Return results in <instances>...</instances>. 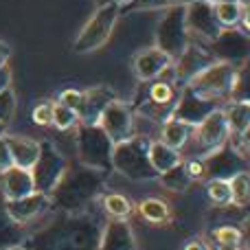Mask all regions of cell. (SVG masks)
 <instances>
[{
  "label": "cell",
  "instance_id": "28",
  "mask_svg": "<svg viewBox=\"0 0 250 250\" xmlns=\"http://www.w3.org/2000/svg\"><path fill=\"white\" fill-rule=\"evenodd\" d=\"M229 101L250 104V60L235 66V77H233V86H230Z\"/></svg>",
  "mask_w": 250,
  "mask_h": 250
},
{
  "label": "cell",
  "instance_id": "26",
  "mask_svg": "<svg viewBox=\"0 0 250 250\" xmlns=\"http://www.w3.org/2000/svg\"><path fill=\"white\" fill-rule=\"evenodd\" d=\"M156 180L163 185V189L171 191V193H182V191H187L191 185H193V178L187 173L185 163H178L176 167L167 169V171L160 173Z\"/></svg>",
  "mask_w": 250,
  "mask_h": 250
},
{
  "label": "cell",
  "instance_id": "16",
  "mask_svg": "<svg viewBox=\"0 0 250 250\" xmlns=\"http://www.w3.org/2000/svg\"><path fill=\"white\" fill-rule=\"evenodd\" d=\"M222 105L224 104H217V101H211V99H202V97L195 95L189 86H185V88H180L176 108H173V117L195 127L204 117H208L213 110L222 108Z\"/></svg>",
  "mask_w": 250,
  "mask_h": 250
},
{
  "label": "cell",
  "instance_id": "14",
  "mask_svg": "<svg viewBox=\"0 0 250 250\" xmlns=\"http://www.w3.org/2000/svg\"><path fill=\"white\" fill-rule=\"evenodd\" d=\"M101 129L108 134V138L117 145L127 138L134 136V110L129 104H125L121 99H114L112 104H108V108L104 110L99 123Z\"/></svg>",
  "mask_w": 250,
  "mask_h": 250
},
{
  "label": "cell",
  "instance_id": "44",
  "mask_svg": "<svg viewBox=\"0 0 250 250\" xmlns=\"http://www.w3.org/2000/svg\"><path fill=\"white\" fill-rule=\"evenodd\" d=\"M242 246H246V250H250V215L246 217L242 226Z\"/></svg>",
  "mask_w": 250,
  "mask_h": 250
},
{
  "label": "cell",
  "instance_id": "49",
  "mask_svg": "<svg viewBox=\"0 0 250 250\" xmlns=\"http://www.w3.org/2000/svg\"><path fill=\"white\" fill-rule=\"evenodd\" d=\"M211 2H229V0H211ZM230 2H246V0H230Z\"/></svg>",
  "mask_w": 250,
  "mask_h": 250
},
{
  "label": "cell",
  "instance_id": "35",
  "mask_svg": "<svg viewBox=\"0 0 250 250\" xmlns=\"http://www.w3.org/2000/svg\"><path fill=\"white\" fill-rule=\"evenodd\" d=\"M16 117V95H13L11 88L0 92V123L7 127L9 123Z\"/></svg>",
  "mask_w": 250,
  "mask_h": 250
},
{
  "label": "cell",
  "instance_id": "18",
  "mask_svg": "<svg viewBox=\"0 0 250 250\" xmlns=\"http://www.w3.org/2000/svg\"><path fill=\"white\" fill-rule=\"evenodd\" d=\"M117 99V92L110 86H92L83 90V101L82 110H79V123L83 125H97L104 114V110L108 108V104Z\"/></svg>",
  "mask_w": 250,
  "mask_h": 250
},
{
  "label": "cell",
  "instance_id": "9",
  "mask_svg": "<svg viewBox=\"0 0 250 250\" xmlns=\"http://www.w3.org/2000/svg\"><path fill=\"white\" fill-rule=\"evenodd\" d=\"M202 165H204V180H230L235 173L250 171L246 154L230 138L229 143H224L215 151L204 156Z\"/></svg>",
  "mask_w": 250,
  "mask_h": 250
},
{
  "label": "cell",
  "instance_id": "22",
  "mask_svg": "<svg viewBox=\"0 0 250 250\" xmlns=\"http://www.w3.org/2000/svg\"><path fill=\"white\" fill-rule=\"evenodd\" d=\"M191 134H193V125L171 117L158 127V141H163L165 145H169L171 149H178L182 154V149L187 147Z\"/></svg>",
  "mask_w": 250,
  "mask_h": 250
},
{
  "label": "cell",
  "instance_id": "29",
  "mask_svg": "<svg viewBox=\"0 0 250 250\" xmlns=\"http://www.w3.org/2000/svg\"><path fill=\"white\" fill-rule=\"evenodd\" d=\"M215 18L222 29H237L242 18V2H213Z\"/></svg>",
  "mask_w": 250,
  "mask_h": 250
},
{
  "label": "cell",
  "instance_id": "15",
  "mask_svg": "<svg viewBox=\"0 0 250 250\" xmlns=\"http://www.w3.org/2000/svg\"><path fill=\"white\" fill-rule=\"evenodd\" d=\"M4 213L9 215V220L16 222L18 226H26L31 222H35L38 217H42L44 213L51 211V198L46 193H40V191H33L31 195H24V198L18 200H2Z\"/></svg>",
  "mask_w": 250,
  "mask_h": 250
},
{
  "label": "cell",
  "instance_id": "30",
  "mask_svg": "<svg viewBox=\"0 0 250 250\" xmlns=\"http://www.w3.org/2000/svg\"><path fill=\"white\" fill-rule=\"evenodd\" d=\"M230 195H233L235 207H246L250 204V171H239L229 180Z\"/></svg>",
  "mask_w": 250,
  "mask_h": 250
},
{
  "label": "cell",
  "instance_id": "33",
  "mask_svg": "<svg viewBox=\"0 0 250 250\" xmlns=\"http://www.w3.org/2000/svg\"><path fill=\"white\" fill-rule=\"evenodd\" d=\"M213 239L215 244H226V246H242V229L233 224L217 226L213 230Z\"/></svg>",
  "mask_w": 250,
  "mask_h": 250
},
{
  "label": "cell",
  "instance_id": "40",
  "mask_svg": "<svg viewBox=\"0 0 250 250\" xmlns=\"http://www.w3.org/2000/svg\"><path fill=\"white\" fill-rule=\"evenodd\" d=\"M239 29L250 35V0L242 2V18H239Z\"/></svg>",
  "mask_w": 250,
  "mask_h": 250
},
{
  "label": "cell",
  "instance_id": "50",
  "mask_svg": "<svg viewBox=\"0 0 250 250\" xmlns=\"http://www.w3.org/2000/svg\"><path fill=\"white\" fill-rule=\"evenodd\" d=\"M4 250H26V248L20 244V246H11V248H4Z\"/></svg>",
  "mask_w": 250,
  "mask_h": 250
},
{
  "label": "cell",
  "instance_id": "7",
  "mask_svg": "<svg viewBox=\"0 0 250 250\" xmlns=\"http://www.w3.org/2000/svg\"><path fill=\"white\" fill-rule=\"evenodd\" d=\"M156 48L165 51L171 60H176L187 46H189L191 38L185 24V7L182 4H173V7L163 9V16L156 22Z\"/></svg>",
  "mask_w": 250,
  "mask_h": 250
},
{
  "label": "cell",
  "instance_id": "48",
  "mask_svg": "<svg viewBox=\"0 0 250 250\" xmlns=\"http://www.w3.org/2000/svg\"><path fill=\"white\" fill-rule=\"evenodd\" d=\"M189 2H193V0H169V4H182V7H185V4H189Z\"/></svg>",
  "mask_w": 250,
  "mask_h": 250
},
{
  "label": "cell",
  "instance_id": "41",
  "mask_svg": "<svg viewBox=\"0 0 250 250\" xmlns=\"http://www.w3.org/2000/svg\"><path fill=\"white\" fill-rule=\"evenodd\" d=\"M230 141H233L235 145H237L242 151H246V154H250V125H248V129L242 134V136H239V138H230Z\"/></svg>",
  "mask_w": 250,
  "mask_h": 250
},
{
  "label": "cell",
  "instance_id": "27",
  "mask_svg": "<svg viewBox=\"0 0 250 250\" xmlns=\"http://www.w3.org/2000/svg\"><path fill=\"white\" fill-rule=\"evenodd\" d=\"M101 208L110 220H127L134 213V204L123 193H105L101 198Z\"/></svg>",
  "mask_w": 250,
  "mask_h": 250
},
{
  "label": "cell",
  "instance_id": "21",
  "mask_svg": "<svg viewBox=\"0 0 250 250\" xmlns=\"http://www.w3.org/2000/svg\"><path fill=\"white\" fill-rule=\"evenodd\" d=\"M7 143H9V151H11L13 167L29 169L31 171L40 158L42 143L31 136H18V134H7Z\"/></svg>",
  "mask_w": 250,
  "mask_h": 250
},
{
  "label": "cell",
  "instance_id": "38",
  "mask_svg": "<svg viewBox=\"0 0 250 250\" xmlns=\"http://www.w3.org/2000/svg\"><path fill=\"white\" fill-rule=\"evenodd\" d=\"M185 163V169L193 180H204V165H202V158H182Z\"/></svg>",
  "mask_w": 250,
  "mask_h": 250
},
{
  "label": "cell",
  "instance_id": "47",
  "mask_svg": "<svg viewBox=\"0 0 250 250\" xmlns=\"http://www.w3.org/2000/svg\"><path fill=\"white\" fill-rule=\"evenodd\" d=\"M215 250H242V246H226V244H215Z\"/></svg>",
  "mask_w": 250,
  "mask_h": 250
},
{
  "label": "cell",
  "instance_id": "2",
  "mask_svg": "<svg viewBox=\"0 0 250 250\" xmlns=\"http://www.w3.org/2000/svg\"><path fill=\"white\" fill-rule=\"evenodd\" d=\"M104 178L105 173L95 171L90 167H83L82 163H79V167H70L68 165L62 180L57 182V187L48 195L51 207L60 208L64 213L88 211V204L95 198H99Z\"/></svg>",
  "mask_w": 250,
  "mask_h": 250
},
{
  "label": "cell",
  "instance_id": "36",
  "mask_svg": "<svg viewBox=\"0 0 250 250\" xmlns=\"http://www.w3.org/2000/svg\"><path fill=\"white\" fill-rule=\"evenodd\" d=\"M31 119H33L35 125H42V127L51 125V121H53V101H40V104H35L33 112H31Z\"/></svg>",
  "mask_w": 250,
  "mask_h": 250
},
{
  "label": "cell",
  "instance_id": "39",
  "mask_svg": "<svg viewBox=\"0 0 250 250\" xmlns=\"http://www.w3.org/2000/svg\"><path fill=\"white\" fill-rule=\"evenodd\" d=\"M9 167H13V160H11V151H9L7 134H2L0 136V173L7 171Z\"/></svg>",
  "mask_w": 250,
  "mask_h": 250
},
{
  "label": "cell",
  "instance_id": "3",
  "mask_svg": "<svg viewBox=\"0 0 250 250\" xmlns=\"http://www.w3.org/2000/svg\"><path fill=\"white\" fill-rule=\"evenodd\" d=\"M149 141H154V138L132 136L123 143H117L112 147V171H117L119 176L127 178L132 182L156 180L158 176L151 169L149 158H147Z\"/></svg>",
  "mask_w": 250,
  "mask_h": 250
},
{
  "label": "cell",
  "instance_id": "8",
  "mask_svg": "<svg viewBox=\"0 0 250 250\" xmlns=\"http://www.w3.org/2000/svg\"><path fill=\"white\" fill-rule=\"evenodd\" d=\"M233 77H235V66L215 60L211 66H207L198 77L191 79L187 86L198 97H202V99L226 104L229 95H230V86H233Z\"/></svg>",
  "mask_w": 250,
  "mask_h": 250
},
{
  "label": "cell",
  "instance_id": "37",
  "mask_svg": "<svg viewBox=\"0 0 250 250\" xmlns=\"http://www.w3.org/2000/svg\"><path fill=\"white\" fill-rule=\"evenodd\" d=\"M57 101L79 114V110H82V101H83V90H77V88H66Z\"/></svg>",
  "mask_w": 250,
  "mask_h": 250
},
{
  "label": "cell",
  "instance_id": "19",
  "mask_svg": "<svg viewBox=\"0 0 250 250\" xmlns=\"http://www.w3.org/2000/svg\"><path fill=\"white\" fill-rule=\"evenodd\" d=\"M97 250H136L132 226L127 220H110L104 224Z\"/></svg>",
  "mask_w": 250,
  "mask_h": 250
},
{
  "label": "cell",
  "instance_id": "11",
  "mask_svg": "<svg viewBox=\"0 0 250 250\" xmlns=\"http://www.w3.org/2000/svg\"><path fill=\"white\" fill-rule=\"evenodd\" d=\"M66 169H68V163H66V158L62 156V151L57 149L51 141H44L38 163L31 169L33 182H35V191L51 195V191L55 189L57 182L62 180Z\"/></svg>",
  "mask_w": 250,
  "mask_h": 250
},
{
  "label": "cell",
  "instance_id": "42",
  "mask_svg": "<svg viewBox=\"0 0 250 250\" xmlns=\"http://www.w3.org/2000/svg\"><path fill=\"white\" fill-rule=\"evenodd\" d=\"M182 250H211V246H208L204 239L195 237V239H189V242L182 246Z\"/></svg>",
  "mask_w": 250,
  "mask_h": 250
},
{
  "label": "cell",
  "instance_id": "10",
  "mask_svg": "<svg viewBox=\"0 0 250 250\" xmlns=\"http://www.w3.org/2000/svg\"><path fill=\"white\" fill-rule=\"evenodd\" d=\"M185 24L193 42L208 44L222 33L211 0H193L185 4Z\"/></svg>",
  "mask_w": 250,
  "mask_h": 250
},
{
  "label": "cell",
  "instance_id": "13",
  "mask_svg": "<svg viewBox=\"0 0 250 250\" xmlns=\"http://www.w3.org/2000/svg\"><path fill=\"white\" fill-rule=\"evenodd\" d=\"M215 57L208 53V48L202 42H193L191 40L189 46L173 60L171 64V77L178 88H185L193 77H198L207 66H211Z\"/></svg>",
  "mask_w": 250,
  "mask_h": 250
},
{
  "label": "cell",
  "instance_id": "34",
  "mask_svg": "<svg viewBox=\"0 0 250 250\" xmlns=\"http://www.w3.org/2000/svg\"><path fill=\"white\" fill-rule=\"evenodd\" d=\"M167 7H171L169 0H129L121 7V16L129 11H163Z\"/></svg>",
  "mask_w": 250,
  "mask_h": 250
},
{
  "label": "cell",
  "instance_id": "45",
  "mask_svg": "<svg viewBox=\"0 0 250 250\" xmlns=\"http://www.w3.org/2000/svg\"><path fill=\"white\" fill-rule=\"evenodd\" d=\"M9 57H11V48H9V44H4L2 40H0V68L7 66Z\"/></svg>",
  "mask_w": 250,
  "mask_h": 250
},
{
  "label": "cell",
  "instance_id": "23",
  "mask_svg": "<svg viewBox=\"0 0 250 250\" xmlns=\"http://www.w3.org/2000/svg\"><path fill=\"white\" fill-rule=\"evenodd\" d=\"M147 158H149L151 169L156 171V176L165 173L167 169L176 167L178 163H182V154L178 149H171L169 145H165L163 141L154 138L149 141V149H147Z\"/></svg>",
  "mask_w": 250,
  "mask_h": 250
},
{
  "label": "cell",
  "instance_id": "12",
  "mask_svg": "<svg viewBox=\"0 0 250 250\" xmlns=\"http://www.w3.org/2000/svg\"><path fill=\"white\" fill-rule=\"evenodd\" d=\"M204 46L217 62H226L230 66H239L250 60V35L239 26L237 29H222V33Z\"/></svg>",
  "mask_w": 250,
  "mask_h": 250
},
{
  "label": "cell",
  "instance_id": "4",
  "mask_svg": "<svg viewBox=\"0 0 250 250\" xmlns=\"http://www.w3.org/2000/svg\"><path fill=\"white\" fill-rule=\"evenodd\" d=\"M77 158L83 167H90L95 171L110 173L112 171V147L114 143L108 134L101 129V125H83L77 127Z\"/></svg>",
  "mask_w": 250,
  "mask_h": 250
},
{
  "label": "cell",
  "instance_id": "46",
  "mask_svg": "<svg viewBox=\"0 0 250 250\" xmlns=\"http://www.w3.org/2000/svg\"><path fill=\"white\" fill-rule=\"evenodd\" d=\"M97 7H108V4H117V7H123V4H127L129 0H95Z\"/></svg>",
  "mask_w": 250,
  "mask_h": 250
},
{
  "label": "cell",
  "instance_id": "51",
  "mask_svg": "<svg viewBox=\"0 0 250 250\" xmlns=\"http://www.w3.org/2000/svg\"><path fill=\"white\" fill-rule=\"evenodd\" d=\"M4 129H7V127H4V125L0 123V136H2V134H4Z\"/></svg>",
  "mask_w": 250,
  "mask_h": 250
},
{
  "label": "cell",
  "instance_id": "6",
  "mask_svg": "<svg viewBox=\"0 0 250 250\" xmlns=\"http://www.w3.org/2000/svg\"><path fill=\"white\" fill-rule=\"evenodd\" d=\"M230 129L224 117V105L217 110H213L208 117H204L202 121L193 127L189 143L182 151L189 154V158H204L207 154L215 151L217 147H222L224 143H229Z\"/></svg>",
  "mask_w": 250,
  "mask_h": 250
},
{
  "label": "cell",
  "instance_id": "24",
  "mask_svg": "<svg viewBox=\"0 0 250 250\" xmlns=\"http://www.w3.org/2000/svg\"><path fill=\"white\" fill-rule=\"evenodd\" d=\"M224 117H226V123H229V129H230V138H239L250 125V104L226 101Z\"/></svg>",
  "mask_w": 250,
  "mask_h": 250
},
{
  "label": "cell",
  "instance_id": "1",
  "mask_svg": "<svg viewBox=\"0 0 250 250\" xmlns=\"http://www.w3.org/2000/svg\"><path fill=\"white\" fill-rule=\"evenodd\" d=\"M104 224H95L88 211L64 213L40 229L26 244V250H97Z\"/></svg>",
  "mask_w": 250,
  "mask_h": 250
},
{
  "label": "cell",
  "instance_id": "32",
  "mask_svg": "<svg viewBox=\"0 0 250 250\" xmlns=\"http://www.w3.org/2000/svg\"><path fill=\"white\" fill-rule=\"evenodd\" d=\"M51 125L55 129H60V132H68V129H75L79 125V114L57 101V104H53V121H51Z\"/></svg>",
  "mask_w": 250,
  "mask_h": 250
},
{
  "label": "cell",
  "instance_id": "17",
  "mask_svg": "<svg viewBox=\"0 0 250 250\" xmlns=\"http://www.w3.org/2000/svg\"><path fill=\"white\" fill-rule=\"evenodd\" d=\"M171 64H173V60L165 51H160L156 46H147V48H141L134 55L132 73L141 83H147V82L158 79Z\"/></svg>",
  "mask_w": 250,
  "mask_h": 250
},
{
  "label": "cell",
  "instance_id": "5",
  "mask_svg": "<svg viewBox=\"0 0 250 250\" xmlns=\"http://www.w3.org/2000/svg\"><path fill=\"white\" fill-rule=\"evenodd\" d=\"M119 18H121V7H117V4L97 7L95 13L88 18L83 29L79 31L77 38H75L73 51L79 53V55H88V53L99 51V48L110 40Z\"/></svg>",
  "mask_w": 250,
  "mask_h": 250
},
{
  "label": "cell",
  "instance_id": "31",
  "mask_svg": "<svg viewBox=\"0 0 250 250\" xmlns=\"http://www.w3.org/2000/svg\"><path fill=\"white\" fill-rule=\"evenodd\" d=\"M204 189H207L208 200L215 207H229V204H233L229 180H204Z\"/></svg>",
  "mask_w": 250,
  "mask_h": 250
},
{
  "label": "cell",
  "instance_id": "25",
  "mask_svg": "<svg viewBox=\"0 0 250 250\" xmlns=\"http://www.w3.org/2000/svg\"><path fill=\"white\" fill-rule=\"evenodd\" d=\"M138 215L147 222V224H167L171 220V207L160 198H145L138 204Z\"/></svg>",
  "mask_w": 250,
  "mask_h": 250
},
{
  "label": "cell",
  "instance_id": "43",
  "mask_svg": "<svg viewBox=\"0 0 250 250\" xmlns=\"http://www.w3.org/2000/svg\"><path fill=\"white\" fill-rule=\"evenodd\" d=\"M7 88H11V70L7 66H2L0 68V92L7 90Z\"/></svg>",
  "mask_w": 250,
  "mask_h": 250
},
{
  "label": "cell",
  "instance_id": "20",
  "mask_svg": "<svg viewBox=\"0 0 250 250\" xmlns=\"http://www.w3.org/2000/svg\"><path fill=\"white\" fill-rule=\"evenodd\" d=\"M0 191H2V200H18L31 195L35 191L33 173L29 169L9 167L7 171L0 173Z\"/></svg>",
  "mask_w": 250,
  "mask_h": 250
}]
</instances>
